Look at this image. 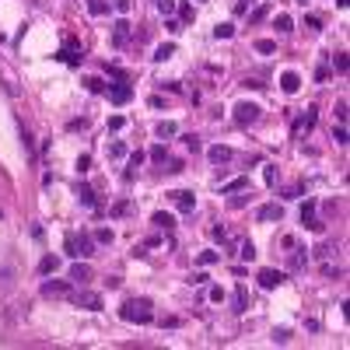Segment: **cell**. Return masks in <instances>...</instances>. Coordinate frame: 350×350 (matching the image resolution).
<instances>
[{"label": "cell", "mask_w": 350, "mask_h": 350, "mask_svg": "<svg viewBox=\"0 0 350 350\" xmlns=\"http://www.w3.org/2000/svg\"><path fill=\"white\" fill-rule=\"evenodd\" d=\"M123 123H126L123 116H112V119H109V130H123Z\"/></svg>", "instance_id": "f5cc1de1"}, {"label": "cell", "mask_w": 350, "mask_h": 350, "mask_svg": "<svg viewBox=\"0 0 350 350\" xmlns=\"http://www.w3.org/2000/svg\"><path fill=\"white\" fill-rule=\"evenodd\" d=\"M336 119H340V123H347V102H340V105H336Z\"/></svg>", "instance_id": "816d5d0a"}, {"label": "cell", "mask_w": 350, "mask_h": 350, "mask_svg": "<svg viewBox=\"0 0 350 350\" xmlns=\"http://www.w3.org/2000/svg\"><path fill=\"white\" fill-rule=\"evenodd\" d=\"M263 18H266V7H256V11L249 14V21H252V25H256V21H263Z\"/></svg>", "instance_id": "7dc6e473"}, {"label": "cell", "mask_w": 350, "mask_h": 350, "mask_svg": "<svg viewBox=\"0 0 350 350\" xmlns=\"http://www.w3.org/2000/svg\"><path fill=\"white\" fill-rule=\"evenodd\" d=\"M298 4H308V0H298Z\"/></svg>", "instance_id": "680465c9"}, {"label": "cell", "mask_w": 350, "mask_h": 350, "mask_svg": "<svg viewBox=\"0 0 350 350\" xmlns=\"http://www.w3.org/2000/svg\"><path fill=\"white\" fill-rule=\"evenodd\" d=\"M112 42H116V46H126V42H130V21H126V18H119V21L112 25Z\"/></svg>", "instance_id": "30bf717a"}, {"label": "cell", "mask_w": 350, "mask_h": 350, "mask_svg": "<svg viewBox=\"0 0 350 350\" xmlns=\"http://www.w3.org/2000/svg\"><path fill=\"white\" fill-rule=\"evenodd\" d=\"M56 270H60V256H53V252H49V256H42L39 273H42V277H49V273H56Z\"/></svg>", "instance_id": "9a60e30c"}, {"label": "cell", "mask_w": 350, "mask_h": 350, "mask_svg": "<svg viewBox=\"0 0 350 350\" xmlns=\"http://www.w3.org/2000/svg\"><path fill=\"white\" fill-rule=\"evenodd\" d=\"M165 28H168V32H172V35H175V32H182V25H179V21H175V18H168V25H165Z\"/></svg>", "instance_id": "11a10c76"}, {"label": "cell", "mask_w": 350, "mask_h": 350, "mask_svg": "<svg viewBox=\"0 0 350 350\" xmlns=\"http://www.w3.org/2000/svg\"><path fill=\"white\" fill-rule=\"evenodd\" d=\"M77 200H81L84 207H98V200H95V193H91L88 186H81V189H77Z\"/></svg>", "instance_id": "603a6c76"}, {"label": "cell", "mask_w": 350, "mask_h": 350, "mask_svg": "<svg viewBox=\"0 0 350 350\" xmlns=\"http://www.w3.org/2000/svg\"><path fill=\"white\" fill-rule=\"evenodd\" d=\"M95 242L98 245H112V228H98L95 231Z\"/></svg>", "instance_id": "83f0119b"}, {"label": "cell", "mask_w": 350, "mask_h": 350, "mask_svg": "<svg viewBox=\"0 0 350 350\" xmlns=\"http://www.w3.org/2000/svg\"><path fill=\"white\" fill-rule=\"evenodd\" d=\"M280 88H284V91H287V95H294V91H298V88H301V77H298V74H294V70H287V74H284V77H280Z\"/></svg>", "instance_id": "5bb4252c"}, {"label": "cell", "mask_w": 350, "mask_h": 350, "mask_svg": "<svg viewBox=\"0 0 350 350\" xmlns=\"http://www.w3.org/2000/svg\"><path fill=\"white\" fill-rule=\"evenodd\" d=\"M217 259H221V252H214V249H207V252H200V256H196V263H200V266H210V263H217Z\"/></svg>", "instance_id": "484cf974"}, {"label": "cell", "mask_w": 350, "mask_h": 350, "mask_svg": "<svg viewBox=\"0 0 350 350\" xmlns=\"http://www.w3.org/2000/svg\"><path fill=\"white\" fill-rule=\"evenodd\" d=\"M112 7H116V11H123V14H126V11H130V7H133V0H112Z\"/></svg>", "instance_id": "f907efd6"}, {"label": "cell", "mask_w": 350, "mask_h": 350, "mask_svg": "<svg viewBox=\"0 0 350 350\" xmlns=\"http://www.w3.org/2000/svg\"><path fill=\"white\" fill-rule=\"evenodd\" d=\"M291 340V329H273V343H287Z\"/></svg>", "instance_id": "b9f144b4"}, {"label": "cell", "mask_w": 350, "mask_h": 350, "mask_svg": "<svg viewBox=\"0 0 350 350\" xmlns=\"http://www.w3.org/2000/svg\"><path fill=\"white\" fill-rule=\"evenodd\" d=\"M245 308H249V291H245V284H238V287H235V312L242 315Z\"/></svg>", "instance_id": "e0dca14e"}, {"label": "cell", "mask_w": 350, "mask_h": 350, "mask_svg": "<svg viewBox=\"0 0 350 350\" xmlns=\"http://www.w3.org/2000/svg\"><path fill=\"white\" fill-rule=\"evenodd\" d=\"M273 25H277L280 32H291V28H294V21H291V14H277V18H273Z\"/></svg>", "instance_id": "f546056e"}, {"label": "cell", "mask_w": 350, "mask_h": 350, "mask_svg": "<svg viewBox=\"0 0 350 350\" xmlns=\"http://www.w3.org/2000/svg\"><path fill=\"white\" fill-rule=\"evenodd\" d=\"M259 112H263L259 105H252V102H238L231 116H235L238 126H252V123H259Z\"/></svg>", "instance_id": "3957f363"}, {"label": "cell", "mask_w": 350, "mask_h": 350, "mask_svg": "<svg viewBox=\"0 0 350 350\" xmlns=\"http://www.w3.org/2000/svg\"><path fill=\"white\" fill-rule=\"evenodd\" d=\"M109 158H126V144H123V140L109 144Z\"/></svg>", "instance_id": "d6a6232c"}, {"label": "cell", "mask_w": 350, "mask_h": 350, "mask_svg": "<svg viewBox=\"0 0 350 350\" xmlns=\"http://www.w3.org/2000/svg\"><path fill=\"white\" fill-rule=\"evenodd\" d=\"M301 221H305V224H308V221H315V203H312V200L301 207Z\"/></svg>", "instance_id": "d590c367"}, {"label": "cell", "mask_w": 350, "mask_h": 350, "mask_svg": "<svg viewBox=\"0 0 350 350\" xmlns=\"http://www.w3.org/2000/svg\"><path fill=\"white\" fill-rule=\"evenodd\" d=\"M210 235H214V242H228V231H224V228H221V224H217V228H214V231H210Z\"/></svg>", "instance_id": "681fc988"}, {"label": "cell", "mask_w": 350, "mask_h": 350, "mask_svg": "<svg viewBox=\"0 0 350 350\" xmlns=\"http://www.w3.org/2000/svg\"><path fill=\"white\" fill-rule=\"evenodd\" d=\"M256 221H284V207L280 203H266L256 210Z\"/></svg>", "instance_id": "7c38bea8"}, {"label": "cell", "mask_w": 350, "mask_h": 350, "mask_svg": "<svg viewBox=\"0 0 350 350\" xmlns=\"http://www.w3.org/2000/svg\"><path fill=\"white\" fill-rule=\"evenodd\" d=\"M70 280H77V284L91 280V266H88V263H74V266H70Z\"/></svg>", "instance_id": "2e32d148"}, {"label": "cell", "mask_w": 350, "mask_h": 350, "mask_svg": "<svg viewBox=\"0 0 350 350\" xmlns=\"http://www.w3.org/2000/svg\"><path fill=\"white\" fill-rule=\"evenodd\" d=\"M210 161L214 165H228L231 161V147H210Z\"/></svg>", "instance_id": "ac0fdd59"}, {"label": "cell", "mask_w": 350, "mask_h": 350, "mask_svg": "<svg viewBox=\"0 0 350 350\" xmlns=\"http://www.w3.org/2000/svg\"><path fill=\"white\" fill-rule=\"evenodd\" d=\"M263 179H266L270 186H277V168H273V165H266V172H263Z\"/></svg>", "instance_id": "ee69618b"}, {"label": "cell", "mask_w": 350, "mask_h": 350, "mask_svg": "<svg viewBox=\"0 0 350 350\" xmlns=\"http://www.w3.org/2000/svg\"><path fill=\"white\" fill-rule=\"evenodd\" d=\"M315 119H319V109H315V105H308V109H301V116L294 119V137H301V133H308V130L315 126Z\"/></svg>", "instance_id": "277c9868"}, {"label": "cell", "mask_w": 350, "mask_h": 350, "mask_svg": "<svg viewBox=\"0 0 350 350\" xmlns=\"http://www.w3.org/2000/svg\"><path fill=\"white\" fill-rule=\"evenodd\" d=\"M322 273H326V277H343V270H340V266H333V263H326V266H322Z\"/></svg>", "instance_id": "f6af8a7d"}, {"label": "cell", "mask_w": 350, "mask_h": 350, "mask_svg": "<svg viewBox=\"0 0 350 350\" xmlns=\"http://www.w3.org/2000/svg\"><path fill=\"white\" fill-rule=\"evenodd\" d=\"M88 168H91V158L81 154V158H77V172H88Z\"/></svg>", "instance_id": "c3c4849f"}, {"label": "cell", "mask_w": 350, "mask_h": 350, "mask_svg": "<svg viewBox=\"0 0 350 350\" xmlns=\"http://www.w3.org/2000/svg\"><path fill=\"white\" fill-rule=\"evenodd\" d=\"M91 249H95V238H91V235H84V231H70L67 235V252L70 256L84 259V256H91Z\"/></svg>", "instance_id": "7a4b0ae2"}, {"label": "cell", "mask_w": 350, "mask_h": 350, "mask_svg": "<svg viewBox=\"0 0 350 350\" xmlns=\"http://www.w3.org/2000/svg\"><path fill=\"white\" fill-rule=\"evenodd\" d=\"M56 60H63V63H70V67L81 63V56H77V39H67V42H63V49L56 53Z\"/></svg>", "instance_id": "ba28073f"}, {"label": "cell", "mask_w": 350, "mask_h": 350, "mask_svg": "<svg viewBox=\"0 0 350 350\" xmlns=\"http://www.w3.org/2000/svg\"><path fill=\"white\" fill-rule=\"evenodd\" d=\"M245 186H249V179H245V175H242V179H235V182H228V186H224V189H221V193H224V196H228V193H238V189H245Z\"/></svg>", "instance_id": "4316f807"}, {"label": "cell", "mask_w": 350, "mask_h": 350, "mask_svg": "<svg viewBox=\"0 0 350 350\" xmlns=\"http://www.w3.org/2000/svg\"><path fill=\"white\" fill-rule=\"evenodd\" d=\"M140 165H144V151H133V154H130V168H126V175H123V179H126V182H130V179H133V175H137V172H133V168H140Z\"/></svg>", "instance_id": "ffe728a7"}, {"label": "cell", "mask_w": 350, "mask_h": 350, "mask_svg": "<svg viewBox=\"0 0 350 350\" xmlns=\"http://www.w3.org/2000/svg\"><path fill=\"white\" fill-rule=\"evenodd\" d=\"M151 221H154L158 228H172V224H175V217H172V214H165V210H158V214H154Z\"/></svg>", "instance_id": "d4e9b609"}, {"label": "cell", "mask_w": 350, "mask_h": 350, "mask_svg": "<svg viewBox=\"0 0 350 350\" xmlns=\"http://www.w3.org/2000/svg\"><path fill=\"white\" fill-rule=\"evenodd\" d=\"M84 88H88L91 95H102V91H105V81H102V77H84Z\"/></svg>", "instance_id": "44dd1931"}, {"label": "cell", "mask_w": 350, "mask_h": 350, "mask_svg": "<svg viewBox=\"0 0 350 350\" xmlns=\"http://www.w3.org/2000/svg\"><path fill=\"white\" fill-rule=\"evenodd\" d=\"M245 200H249V196H245V193H242V189H238V196H235V200H231V207H245Z\"/></svg>", "instance_id": "9f6ffc18"}, {"label": "cell", "mask_w": 350, "mask_h": 350, "mask_svg": "<svg viewBox=\"0 0 350 350\" xmlns=\"http://www.w3.org/2000/svg\"><path fill=\"white\" fill-rule=\"evenodd\" d=\"M214 35H217V39H231V35H235V25H228V21H224V25H217V28H214Z\"/></svg>", "instance_id": "1f68e13d"}, {"label": "cell", "mask_w": 350, "mask_h": 350, "mask_svg": "<svg viewBox=\"0 0 350 350\" xmlns=\"http://www.w3.org/2000/svg\"><path fill=\"white\" fill-rule=\"evenodd\" d=\"M123 214H130V200H119V203L112 207V217H123Z\"/></svg>", "instance_id": "ab89813d"}, {"label": "cell", "mask_w": 350, "mask_h": 350, "mask_svg": "<svg viewBox=\"0 0 350 350\" xmlns=\"http://www.w3.org/2000/svg\"><path fill=\"white\" fill-rule=\"evenodd\" d=\"M140 245H144V249H154V245H161V238H158V235H151V238H147V242H140Z\"/></svg>", "instance_id": "6f0895ef"}, {"label": "cell", "mask_w": 350, "mask_h": 350, "mask_svg": "<svg viewBox=\"0 0 350 350\" xmlns=\"http://www.w3.org/2000/svg\"><path fill=\"white\" fill-rule=\"evenodd\" d=\"M154 133H158L161 140H168V137H175V133H179V126L168 119V123H158V126H154Z\"/></svg>", "instance_id": "d6986e66"}, {"label": "cell", "mask_w": 350, "mask_h": 350, "mask_svg": "<svg viewBox=\"0 0 350 350\" xmlns=\"http://www.w3.org/2000/svg\"><path fill=\"white\" fill-rule=\"evenodd\" d=\"M333 140H336V144H347V123H340V126L333 130Z\"/></svg>", "instance_id": "f35d334b"}, {"label": "cell", "mask_w": 350, "mask_h": 350, "mask_svg": "<svg viewBox=\"0 0 350 350\" xmlns=\"http://www.w3.org/2000/svg\"><path fill=\"white\" fill-rule=\"evenodd\" d=\"M151 161H154V165H165V161H168V147H165V144L151 147Z\"/></svg>", "instance_id": "7402d4cb"}, {"label": "cell", "mask_w": 350, "mask_h": 350, "mask_svg": "<svg viewBox=\"0 0 350 350\" xmlns=\"http://www.w3.org/2000/svg\"><path fill=\"white\" fill-rule=\"evenodd\" d=\"M172 203H175V207L182 210V214H189V210L196 207V200H193V193H186V189H175V193H172Z\"/></svg>", "instance_id": "8fae6325"}, {"label": "cell", "mask_w": 350, "mask_h": 350, "mask_svg": "<svg viewBox=\"0 0 350 350\" xmlns=\"http://www.w3.org/2000/svg\"><path fill=\"white\" fill-rule=\"evenodd\" d=\"M301 193H305V189H301V186H287V189H284V193H280V196H284V200H298V196H301Z\"/></svg>", "instance_id": "8d00e7d4"}, {"label": "cell", "mask_w": 350, "mask_h": 350, "mask_svg": "<svg viewBox=\"0 0 350 350\" xmlns=\"http://www.w3.org/2000/svg\"><path fill=\"white\" fill-rule=\"evenodd\" d=\"M305 263H308V249H298L294 245V252H291V259H287V266L298 273V270H305Z\"/></svg>", "instance_id": "4fadbf2b"}, {"label": "cell", "mask_w": 350, "mask_h": 350, "mask_svg": "<svg viewBox=\"0 0 350 350\" xmlns=\"http://www.w3.org/2000/svg\"><path fill=\"white\" fill-rule=\"evenodd\" d=\"M74 301H77L81 308H88V312H98V308H102V298H98L95 291H81V294H74Z\"/></svg>", "instance_id": "52a82bcc"}, {"label": "cell", "mask_w": 350, "mask_h": 350, "mask_svg": "<svg viewBox=\"0 0 350 350\" xmlns=\"http://www.w3.org/2000/svg\"><path fill=\"white\" fill-rule=\"evenodd\" d=\"M42 294L46 298H63V294H70V280H46L42 284Z\"/></svg>", "instance_id": "8992f818"}, {"label": "cell", "mask_w": 350, "mask_h": 350, "mask_svg": "<svg viewBox=\"0 0 350 350\" xmlns=\"http://www.w3.org/2000/svg\"><path fill=\"white\" fill-rule=\"evenodd\" d=\"M158 11H161V14H172V11H175V0H158Z\"/></svg>", "instance_id": "bcb514c9"}, {"label": "cell", "mask_w": 350, "mask_h": 350, "mask_svg": "<svg viewBox=\"0 0 350 350\" xmlns=\"http://www.w3.org/2000/svg\"><path fill=\"white\" fill-rule=\"evenodd\" d=\"M88 11H91L95 18H102V14L109 11V4H105V0H88Z\"/></svg>", "instance_id": "f1b7e54d"}, {"label": "cell", "mask_w": 350, "mask_h": 350, "mask_svg": "<svg viewBox=\"0 0 350 350\" xmlns=\"http://www.w3.org/2000/svg\"><path fill=\"white\" fill-rule=\"evenodd\" d=\"M119 315H123L126 322H133V326H147V322H154V305H151L147 298H130V301L119 308Z\"/></svg>", "instance_id": "6da1fadb"}, {"label": "cell", "mask_w": 350, "mask_h": 350, "mask_svg": "<svg viewBox=\"0 0 350 350\" xmlns=\"http://www.w3.org/2000/svg\"><path fill=\"white\" fill-rule=\"evenodd\" d=\"M168 56H175V46H172V42H165V46H158V53H154V60H158V63H165Z\"/></svg>", "instance_id": "cb8c5ba5"}, {"label": "cell", "mask_w": 350, "mask_h": 350, "mask_svg": "<svg viewBox=\"0 0 350 350\" xmlns=\"http://www.w3.org/2000/svg\"><path fill=\"white\" fill-rule=\"evenodd\" d=\"M105 95H109V102H112V105H126V102L133 98V88H130L126 81H119V84L105 88Z\"/></svg>", "instance_id": "5b68a950"}, {"label": "cell", "mask_w": 350, "mask_h": 350, "mask_svg": "<svg viewBox=\"0 0 350 350\" xmlns=\"http://www.w3.org/2000/svg\"><path fill=\"white\" fill-rule=\"evenodd\" d=\"M305 28H308V32H322V18H319V14H308V18H305Z\"/></svg>", "instance_id": "4dcf8cb0"}, {"label": "cell", "mask_w": 350, "mask_h": 350, "mask_svg": "<svg viewBox=\"0 0 350 350\" xmlns=\"http://www.w3.org/2000/svg\"><path fill=\"white\" fill-rule=\"evenodd\" d=\"M284 273L280 270H259V287H266V291H273V287H280L284 284Z\"/></svg>", "instance_id": "9c48e42d"}, {"label": "cell", "mask_w": 350, "mask_h": 350, "mask_svg": "<svg viewBox=\"0 0 350 350\" xmlns=\"http://www.w3.org/2000/svg\"><path fill=\"white\" fill-rule=\"evenodd\" d=\"M312 256L315 259H329L333 256V245H319V249H312Z\"/></svg>", "instance_id": "74e56055"}, {"label": "cell", "mask_w": 350, "mask_h": 350, "mask_svg": "<svg viewBox=\"0 0 350 350\" xmlns=\"http://www.w3.org/2000/svg\"><path fill=\"white\" fill-rule=\"evenodd\" d=\"M186 147H189V151H200V137H196V133H186Z\"/></svg>", "instance_id": "7bdbcfd3"}, {"label": "cell", "mask_w": 350, "mask_h": 350, "mask_svg": "<svg viewBox=\"0 0 350 350\" xmlns=\"http://www.w3.org/2000/svg\"><path fill=\"white\" fill-rule=\"evenodd\" d=\"M238 256H242V259H249V263H252V256H256V245H252V242H249V238H245V242H242V249H238Z\"/></svg>", "instance_id": "836d02e7"}, {"label": "cell", "mask_w": 350, "mask_h": 350, "mask_svg": "<svg viewBox=\"0 0 350 350\" xmlns=\"http://www.w3.org/2000/svg\"><path fill=\"white\" fill-rule=\"evenodd\" d=\"M256 49H259V53H273V49H277V42H270V39H259V42H256Z\"/></svg>", "instance_id": "60d3db41"}, {"label": "cell", "mask_w": 350, "mask_h": 350, "mask_svg": "<svg viewBox=\"0 0 350 350\" xmlns=\"http://www.w3.org/2000/svg\"><path fill=\"white\" fill-rule=\"evenodd\" d=\"M333 67H336V74H347V53H336V56H333Z\"/></svg>", "instance_id": "e575fe53"}, {"label": "cell", "mask_w": 350, "mask_h": 350, "mask_svg": "<svg viewBox=\"0 0 350 350\" xmlns=\"http://www.w3.org/2000/svg\"><path fill=\"white\" fill-rule=\"evenodd\" d=\"M210 301H224V287H210Z\"/></svg>", "instance_id": "db71d44e"}]
</instances>
